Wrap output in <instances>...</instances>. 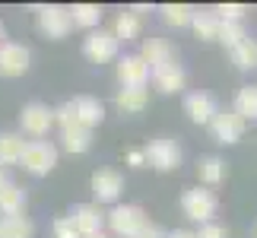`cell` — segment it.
<instances>
[{
    "mask_svg": "<svg viewBox=\"0 0 257 238\" xmlns=\"http://www.w3.org/2000/svg\"><path fill=\"white\" fill-rule=\"evenodd\" d=\"M105 222L111 225V235L117 238H137L143 229H146V213H143V206H137V203H121V206H114L111 213H105Z\"/></svg>",
    "mask_w": 257,
    "mask_h": 238,
    "instance_id": "cell-1",
    "label": "cell"
},
{
    "mask_svg": "<svg viewBox=\"0 0 257 238\" xmlns=\"http://www.w3.org/2000/svg\"><path fill=\"white\" fill-rule=\"evenodd\" d=\"M19 165H23L29 175L42 178L57 165V146L51 140H26L23 156H19Z\"/></svg>",
    "mask_w": 257,
    "mask_h": 238,
    "instance_id": "cell-2",
    "label": "cell"
},
{
    "mask_svg": "<svg viewBox=\"0 0 257 238\" xmlns=\"http://www.w3.org/2000/svg\"><path fill=\"white\" fill-rule=\"evenodd\" d=\"M181 210L191 222H213L216 210H219V200H216L213 191H206V187H191V191L181 194Z\"/></svg>",
    "mask_w": 257,
    "mask_h": 238,
    "instance_id": "cell-3",
    "label": "cell"
},
{
    "mask_svg": "<svg viewBox=\"0 0 257 238\" xmlns=\"http://www.w3.org/2000/svg\"><path fill=\"white\" fill-rule=\"evenodd\" d=\"M143 162L159 168V172H172V168L181 165V146H178V140H169V137H156V140L146 143Z\"/></svg>",
    "mask_w": 257,
    "mask_h": 238,
    "instance_id": "cell-4",
    "label": "cell"
},
{
    "mask_svg": "<svg viewBox=\"0 0 257 238\" xmlns=\"http://www.w3.org/2000/svg\"><path fill=\"white\" fill-rule=\"evenodd\" d=\"M19 127H23V134L42 140V137H48L51 127H54V108H48L45 102L23 105V111H19Z\"/></svg>",
    "mask_w": 257,
    "mask_h": 238,
    "instance_id": "cell-5",
    "label": "cell"
},
{
    "mask_svg": "<svg viewBox=\"0 0 257 238\" xmlns=\"http://www.w3.org/2000/svg\"><path fill=\"white\" fill-rule=\"evenodd\" d=\"M117 48H121V42L111 35V29H92L83 42V54L92 64H108L117 57Z\"/></svg>",
    "mask_w": 257,
    "mask_h": 238,
    "instance_id": "cell-6",
    "label": "cell"
},
{
    "mask_svg": "<svg viewBox=\"0 0 257 238\" xmlns=\"http://www.w3.org/2000/svg\"><path fill=\"white\" fill-rule=\"evenodd\" d=\"M35 23H38V32H42L45 38H64V35L73 29L70 13H67V7H57V4L38 7Z\"/></svg>",
    "mask_w": 257,
    "mask_h": 238,
    "instance_id": "cell-7",
    "label": "cell"
},
{
    "mask_svg": "<svg viewBox=\"0 0 257 238\" xmlns=\"http://www.w3.org/2000/svg\"><path fill=\"white\" fill-rule=\"evenodd\" d=\"M117 79H121V89H146V83H150V64L140 54H124L117 61Z\"/></svg>",
    "mask_w": 257,
    "mask_h": 238,
    "instance_id": "cell-8",
    "label": "cell"
},
{
    "mask_svg": "<svg viewBox=\"0 0 257 238\" xmlns=\"http://www.w3.org/2000/svg\"><path fill=\"white\" fill-rule=\"evenodd\" d=\"M92 194H95V203L121 200V194H124L121 172H114V168H98V172L92 175Z\"/></svg>",
    "mask_w": 257,
    "mask_h": 238,
    "instance_id": "cell-9",
    "label": "cell"
},
{
    "mask_svg": "<svg viewBox=\"0 0 257 238\" xmlns=\"http://www.w3.org/2000/svg\"><path fill=\"white\" fill-rule=\"evenodd\" d=\"M210 131H213V140L216 143H238L241 134H244V121L232 111H216L213 121H210Z\"/></svg>",
    "mask_w": 257,
    "mask_h": 238,
    "instance_id": "cell-10",
    "label": "cell"
},
{
    "mask_svg": "<svg viewBox=\"0 0 257 238\" xmlns=\"http://www.w3.org/2000/svg\"><path fill=\"white\" fill-rule=\"evenodd\" d=\"M29 61H32V54H29L26 45H16V42L0 45V73L4 76H23L29 70Z\"/></svg>",
    "mask_w": 257,
    "mask_h": 238,
    "instance_id": "cell-11",
    "label": "cell"
},
{
    "mask_svg": "<svg viewBox=\"0 0 257 238\" xmlns=\"http://www.w3.org/2000/svg\"><path fill=\"white\" fill-rule=\"evenodd\" d=\"M150 79H153V86L159 89V92L165 95H172V92H181L184 83H187V73H184V67L181 64H162V67H153L150 70Z\"/></svg>",
    "mask_w": 257,
    "mask_h": 238,
    "instance_id": "cell-12",
    "label": "cell"
},
{
    "mask_svg": "<svg viewBox=\"0 0 257 238\" xmlns=\"http://www.w3.org/2000/svg\"><path fill=\"white\" fill-rule=\"evenodd\" d=\"M70 222H73V229L80 232L83 238H89V235H98V232H102L105 213L98 210V203H80V206H73Z\"/></svg>",
    "mask_w": 257,
    "mask_h": 238,
    "instance_id": "cell-13",
    "label": "cell"
},
{
    "mask_svg": "<svg viewBox=\"0 0 257 238\" xmlns=\"http://www.w3.org/2000/svg\"><path fill=\"white\" fill-rule=\"evenodd\" d=\"M216 111H219V108H216V98L210 92H191L184 98V114L191 117L194 124H210Z\"/></svg>",
    "mask_w": 257,
    "mask_h": 238,
    "instance_id": "cell-14",
    "label": "cell"
},
{
    "mask_svg": "<svg viewBox=\"0 0 257 238\" xmlns=\"http://www.w3.org/2000/svg\"><path fill=\"white\" fill-rule=\"evenodd\" d=\"M73 114H76V124H83V127H98L102 124V117H105V108H102V102H98L95 95H76L73 98Z\"/></svg>",
    "mask_w": 257,
    "mask_h": 238,
    "instance_id": "cell-15",
    "label": "cell"
},
{
    "mask_svg": "<svg viewBox=\"0 0 257 238\" xmlns=\"http://www.w3.org/2000/svg\"><path fill=\"white\" fill-rule=\"evenodd\" d=\"M140 57H143L146 64H150V70H153V67H162V64H172V61H175V48L165 42V38L150 35V38H143Z\"/></svg>",
    "mask_w": 257,
    "mask_h": 238,
    "instance_id": "cell-16",
    "label": "cell"
},
{
    "mask_svg": "<svg viewBox=\"0 0 257 238\" xmlns=\"http://www.w3.org/2000/svg\"><path fill=\"white\" fill-rule=\"evenodd\" d=\"M26 203H29V197H26V191L19 184L7 181L0 187V216H23Z\"/></svg>",
    "mask_w": 257,
    "mask_h": 238,
    "instance_id": "cell-17",
    "label": "cell"
},
{
    "mask_svg": "<svg viewBox=\"0 0 257 238\" xmlns=\"http://www.w3.org/2000/svg\"><path fill=\"white\" fill-rule=\"evenodd\" d=\"M197 178H200V184L206 187H216L225 181V162L219 156H200L197 159Z\"/></svg>",
    "mask_w": 257,
    "mask_h": 238,
    "instance_id": "cell-18",
    "label": "cell"
},
{
    "mask_svg": "<svg viewBox=\"0 0 257 238\" xmlns=\"http://www.w3.org/2000/svg\"><path fill=\"white\" fill-rule=\"evenodd\" d=\"M61 146L67 153H86L89 146H92V131L83 127V124L67 127V131H61Z\"/></svg>",
    "mask_w": 257,
    "mask_h": 238,
    "instance_id": "cell-19",
    "label": "cell"
},
{
    "mask_svg": "<svg viewBox=\"0 0 257 238\" xmlns=\"http://www.w3.org/2000/svg\"><path fill=\"white\" fill-rule=\"evenodd\" d=\"M0 238H35V222L29 216H0Z\"/></svg>",
    "mask_w": 257,
    "mask_h": 238,
    "instance_id": "cell-20",
    "label": "cell"
},
{
    "mask_svg": "<svg viewBox=\"0 0 257 238\" xmlns=\"http://www.w3.org/2000/svg\"><path fill=\"white\" fill-rule=\"evenodd\" d=\"M229 57L238 70H257V38H244L235 48H229Z\"/></svg>",
    "mask_w": 257,
    "mask_h": 238,
    "instance_id": "cell-21",
    "label": "cell"
},
{
    "mask_svg": "<svg viewBox=\"0 0 257 238\" xmlns=\"http://www.w3.org/2000/svg\"><path fill=\"white\" fill-rule=\"evenodd\" d=\"M140 29H143L140 16L131 13V10H124V13H117V19H114L111 35L117 38V42H134V38H140Z\"/></svg>",
    "mask_w": 257,
    "mask_h": 238,
    "instance_id": "cell-22",
    "label": "cell"
},
{
    "mask_svg": "<svg viewBox=\"0 0 257 238\" xmlns=\"http://www.w3.org/2000/svg\"><path fill=\"white\" fill-rule=\"evenodd\" d=\"M191 29L197 32V38H203V42H216V32H219V16L213 13V10H200L191 16Z\"/></svg>",
    "mask_w": 257,
    "mask_h": 238,
    "instance_id": "cell-23",
    "label": "cell"
},
{
    "mask_svg": "<svg viewBox=\"0 0 257 238\" xmlns=\"http://www.w3.org/2000/svg\"><path fill=\"white\" fill-rule=\"evenodd\" d=\"M114 105L121 108L124 114H137V111H143V108L150 105V95H146V89H117Z\"/></svg>",
    "mask_w": 257,
    "mask_h": 238,
    "instance_id": "cell-24",
    "label": "cell"
},
{
    "mask_svg": "<svg viewBox=\"0 0 257 238\" xmlns=\"http://www.w3.org/2000/svg\"><path fill=\"white\" fill-rule=\"evenodd\" d=\"M232 111L238 114L241 121H257V86H241L238 89Z\"/></svg>",
    "mask_w": 257,
    "mask_h": 238,
    "instance_id": "cell-25",
    "label": "cell"
},
{
    "mask_svg": "<svg viewBox=\"0 0 257 238\" xmlns=\"http://www.w3.org/2000/svg\"><path fill=\"white\" fill-rule=\"evenodd\" d=\"M23 134H0V168L7 165H19V156H23Z\"/></svg>",
    "mask_w": 257,
    "mask_h": 238,
    "instance_id": "cell-26",
    "label": "cell"
},
{
    "mask_svg": "<svg viewBox=\"0 0 257 238\" xmlns=\"http://www.w3.org/2000/svg\"><path fill=\"white\" fill-rule=\"evenodd\" d=\"M67 13H70V23L80 29H98V23H102V10L95 4H76Z\"/></svg>",
    "mask_w": 257,
    "mask_h": 238,
    "instance_id": "cell-27",
    "label": "cell"
},
{
    "mask_svg": "<svg viewBox=\"0 0 257 238\" xmlns=\"http://www.w3.org/2000/svg\"><path fill=\"white\" fill-rule=\"evenodd\" d=\"M244 38H248V29H244V23H222V19H219L216 42H222L225 48H235L238 42H244Z\"/></svg>",
    "mask_w": 257,
    "mask_h": 238,
    "instance_id": "cell-28",
    "label": "cell"
},
{
    "mask_svg": "<svg viewBox=\"0 0 257 238\" xmlns=\"http://www.w3.org/2000/svg\"><path fill=\"white\" fill-rule=\"evenodd\" d=\"M191 16H194V7H187V4H165L162 7V19L175 29L191 26Z\"/></svg>",
    "mask_w": 257,
    "mask_h": 238,
    "instance_id": "cell-29",
    "label": "cell"
},
{
    "mask_svg": "<svg viewBox=\"0 0 257 238\" xmlns=\"http://www.w3.org/2000/svg\"><path fill=\"white\" fill-rule=\"evenodd\" d=\"M216 16L222 19V23H244V7L241 4H222L213 10Z\"/></svg>",
    "mask_w": 257,
    "mask_h": 238,
    "instance_id": "cell-30",
    "label": "cell"
},
{
    "mask_svg": "<svg viewBox=\"0 0 257 238\" xmlns=\"http://www.w3.org/2000/svg\"><path fill=\"white\" fill-rule=\"evenodd\" d=\"M54 124H61V131H67V127L76 124V114H73V105L64 102L61 108H54Z\"/></svg>",
    "mask_w": 257,
    "mask_h": 238,
    "instance_id": "cell-31",
    "label": "cell"
},
{
    "mask_svg": "<svg viewBox=\"0 0 257 238\" xmlns=\"http://www.w3.org/2000/svg\"><path fill=\"white\" fill-rule=\"evenodd\" d=\"M54 238H83V235L73 229L70 216H61V219H54Z\"/></svg>",
    "mask_w": 257,
    "mask_h": 238,
    "instance_id": "cell-32",
    "label": "cell"
},
{
    "mask_svg": "<svg viewBox=\"0 0 257 238\" xmlns=\"http://www.w3.org/2000/svg\"><path fill=\"white\" fill-rule=\"evenodd\" d=\"M197 238H229V232H225V225H219V222H203Z\"/></svg>",
    "mask_w": 257,
    "mask_h": 238,
    "instance_id": "cell-33",
    "label": "cell"
},
{
    "mask_svg": "<svg viewBox=\"0 0 257 238\" xmlns=\"http://www.w3.org/2000/svg\"><path fill=\"white\" fill-rule=\"evenodd\" d=\"M137 238H165V232H162L156 222H146V229H143L140 235H137Z\"/></svg>",
    "mask_w": 257,
    "mask_h": 238,
    "instance_id": "cell-34",
    "label": "cell"
},
{
    "mask_svg": "<svg viewBox=\"0 0 257 238\" xmlns=\"http://www.w3.org/2000/svg\"><path fill=\"white\" fill-rule=\"evenodd\" d=\"M124 159H127V165H134V168H140V165H146V162H143V150H131V153L124 156Z\"/></svg>",
    "mask_w": 257,
    "mask_h": 238,
    "instance_id": "cell-35",
    "label": "cell"
},
{
    "mask_svg": "<svg viewBox=\"0 0 257 238\" xmlns=\"http://www.w3.org/2000/svg\"><path fill=\"white\" fill-rule=\"evenodd\" d=\"M165 238H197V232H191V229H175V232H165Z\"/></svg>",
    "mask_w": 257,
    "mask_h": 238,
    "instance_id": "cell-36",
    "label": "cell"
},
{
    "mask_svg": "<svg viewBox=\"0 0 257 238\" xmlns=\"http://www.w3.org/2000/svg\"><path fill=\"white\" fill-rule=\"evenodd\" d=\"M7 181H10V175H7V168H0V187H4Z\"/></svg>",
    "mask_w": 257,
    "mask_h": 238,
    "instance_id": "cell-37",
    "label": "cell"
},
{
    "mask_svg": "<svg viewBox=\"0 0 257 238\" xmlns=\"http://www.w3.org/2000/svg\"><path fill=\"white\" fill-rule=\"evenodd\" d=\"M89 238H111V235H105V232H98V235H89Z\"/></svg>",
    "mask_w": 257,
    "mask_h": 238,
    "instance_id": "cell-38",
    "label": "cell"
},
{
    "mask_svg": "<svg viewBox=\"0 0 257 238\" xmlns=\"http://www.w3.org/2000/svg\"><path fill=\"white\" fill-rule=\"evenodd\" d=\"M0 45H4V23H0Z\"/></svg>",
    "mask_w": 257,
    "mask_h": 238,
    "instance_id": "cell-39",
    "label": "cell"
}]
</instances>
